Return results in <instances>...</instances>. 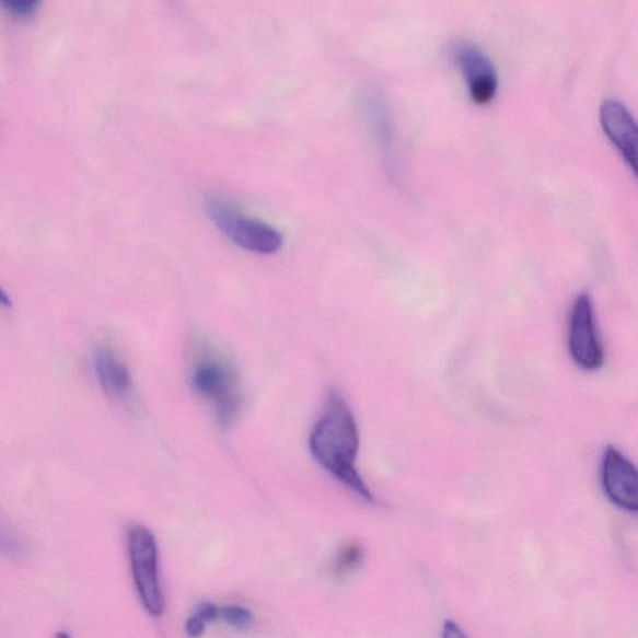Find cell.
<instances>
[{
    "label": "cell",
    "instance_id": "obj_1",
    "mask_svg": "<svg viewBox=\"0 0 638 638\" xmlns=\"http://www.w3.org/2000/svg\"><path fill=\"white\" fill-rule=\"evenodd\" d=\"M359 429L352 409L338 393H330L325 410L314 425L311 437V452L323 468L336 476L358 497L373 502L361 474L356 468L359 452Z\"/></svg>",
    "mask_w": 638,
    "mask_h": 638
},
{
    "label": "cell",
    "instance_id": "obj_2",
    "mask_svg": "<svg viewBox=\"0 0 638 638\" xmlns=\"http://www.w3.org/2000/svg\"><path fill=\"white\" fill-rule=\"evenodd\" d=\"M192 383L197 394L210 402L222 427L236 420L242 408L239 374L223 357L205 352L196 359Z\"/></svg>",
    "mask_w": 638,
    "mask_h": 638
},
{
    "label": "cell",
    "instance_id": "obj_3",
    "mask_svg": "<svg viewBox=\"0 0 638 638\" xmlns=\"http://www.w3.org/2000/svg\"><path fill=\"white\" fill-rule=\"evenodd\" d=\"M208 213L224 236L248 253L272 255L282 247L280 232L264 221L241 213L228 201L212 197L208 201Z\"/></svg>",
    "mask_w": 638,
    "mask_h": 638
},
{
    "label": "cell",
    "instance_id": "obj_4",
    "mask_svg": "<svg viewBox=\"0 0 638 638\" xmlns=\"http://www.w3.org/2000/svg\"><path fill=\"white\" fill-rule=\"evenodd\" d=\"M128 552L141 604L152 617H160L164 613L165 601L159 577V552L154 534L147 526H131Z\"/></svg>",
    "mask_w": 638,
    "mask_h": 638
},
{
    "label": "cell",
    "instance_id": "obj_5",
    "mask_svg": "<svg viewBox=\"0 0 638 638\" xmlns=\"http://www.w3.org/2000/svg\"><path fill=\"white\" fill-rule=\"evenodd\" d=\"M569 350L573 362L583 371L595 372L605 362L599 336L594 303L588 293L575 299L569 318Z\"/></svg>",
    "mask_w": 638,
    "mask_h": 638
},
{
    "label": "cell",
    "instance_id": "obj_6",
    "mask_svg": "<svg viewBox=\"0 0 638 638\" xmlns=\"http://www.w3.org/2000/svg\"><path fill=\"white\" fill-rule=\"evenodd\" d=\"M452 56L462 69L471 96L476 104H488L498 90L496 67L480 48L468 42L452 45Z\"/></svg>",
    "mask_w": 638,
    "mask_h": 638
},
{
    "label": "cell",
    "instance_id": "obj_7",
    "mask_svg": "<svg viewBox=\"0 0 638 638\" xmlns=\"http://www.w3.org/2000/svg\"><path fill=\"white\" fill-rule=\"evenodd\" d=\"M601 482L607 498L628 512L638 509V476L631 461L614 446L602 456Z\"/></svg>",
    "mask_w": 638,
    "mask_h": 638
},
{
    "label": "cell",
    "instance_id": "obj_8",
    "mask_svg": "<svg viewBox=\"0 0 638 638\" xmlns=\"http://www.w3.org/2000/svg\"><path fill=\"white\" fill-rule=\"evenodd\" d=\"M600 123L626 163L636 170L637 127L628 107L616 98H607L600 107Z\"/></svg>",
    "mask_w": 638,
    "mask_h": 638
},
{
    "label": "cell",
    "instance_id": "obj_9",
    "mask_svg": "<svg viewBox=\"0 0 638 638\" xmlns=\"http://www.w3.org/2000/svg\"><path fill=\"white\" fill-rule=\"evenodd\" d=\"M94 368L103 392L113 399L127 397L131 391L132 380L129 368L109 347L96 350Z\"/></svg>",
    "mask_w": 638,
    "mask_h": 638
},
{
    "label": "cell",
    "instance_id": "obj_10",
    "mask_svg": "<svg viewBox=\"0 0 638 638\" xmlns=\"http://www.w3.org/2000/svg\"><path fill=\"white\" fill-rule=\"evenodd\" d=\"M0 554L20 560L28 554V546L15 526L0 510Z\"/></svg>",
    "mask_w": 638,
    "mask_h": 638
},
{
    "label": "cell",
    "instance_id": "obj_11",
    "mask_svg": "<svg viewBox=\"0 0 638 638\" xmlns=\"http://www.w3.org/2000/svg\"><path fill=\"white\" fill-rule=\"evenodd\" d=\"M362 559L363 552L361 549V546H359L356 543H350L345 547H341V550L337 556V561L335 566L336 572L338 575H344L349 571H352L357 568L359 564L362 562Z\"/></svg>",
    "mask_w": 638,
    "mask_h": 638
},
{
    "label": "cell",
    "instance_id": "obj_12",
    "mask_svg": "<svg viewBox=\"0 0 638 638\" xmlns=\"http://www.w3.org/2000/svg\"><path fill=\"white\" fill-rule=\"evenodd\" d=\"M0 7L8 14L26 20V18H32L37 13L40 2L38 0H5V2H0Z\"/></svg>",
    "mask_w": 638,
    "mask_h": 638
},
{
    "label": "cell",
    "instance_id": "obj_13",
    "mask_svg": "<svg viewBox=\"0 0 638 638\" xmlns=\"http://www.w3.org/2000/svg\"><path fill=\"white\" fill-rule=\"evenodd\" d=\"M220 616L233 627H246L253 622V614L250 610L239 605L224 606L220 611Z\"/></svg>",
    "mask_w": 638,
    "mask_h": 638
},
{
    "label": "cell",
    "instance_id": "obj_14",
    "mask_svg": "<svg viewBox=\"0 0 638 638\" xmlns=\"http://www.w3.org/2000/svg\"><path fill=\"white\" fill-rule=\"evenodd\" d=\"M196 616H199L205 623H211L220 616V608L211 604V602H202V604L197 606Z\"/></svg>",
    "mask_w": 638,
    "mask_h": 638
},
{
    "label": "cell",
    "instance_id": "obj_15",
    "mask_svg": "<svg viewBox=\"0 0 638 638\" xmlns=\"http://www.w3.org/2000/svg\"><path fill=\"white\" fill-rule=\"evenodd\" d=\"M205 622L199 616L187 619L185 630L188 637L199 638L205 633Z\"/></svg>",
    "mask_w": 638,
    "mask_h": 638
},
{
    "label": "cell",
    "instance_id": "obj_16",
    "mask_svg": "<svg viewBox=\"0 0 638 638\" xmlns=\"http://www.w3.org/2000/svg\"><path fill=\"white\" fill-rule=\"evenodd\" d=\"M443 638H468V636L465 635L461 626L453 622H446L443 627Z\"/></svg>",
    "mask_w": 638,
    "mask_h": 638
},
{
    "label": "cell",
    "instance_id": "obj_17",
    "mask_svg": "<svg viewBox=\"0 0 638 638\" xmlns=\"http://www.w3.org/2000/svg\"><path fill=\"white\" fill-rule=\"evenodd\" d=\"M0 305H3V308H12V300L4 292L2 287H0Z\"/></svg>",
    "mask_w": 638,
    "mask_h": 638
},
{
    "label": "cell",
    "instance_id": "obj_18",
    "mask_svg": "<svg viewBox=\"0 0 638 638\" xmlns=\"http://www.w3.org/2000/svg\"><path fill=\"white\" fill-rule=\"evenodd\" d=\"M56 638H71L67 633H59Z\"/></svg>",
    "mask_w": 638,
    "mask_h": 638
}]
</instances>
